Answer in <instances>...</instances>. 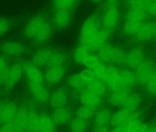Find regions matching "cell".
<instances>
[{
    "label": "cell",
    "mask_w": 156,
    "mask_h": 132,
    "mask_svg": "<svg viewBox=\"0 0 156 132\" xmlns=\"http://www.w3.org/2000/svg\"><path fill=\"white\" fill-rule=\"evenodd\" d=\"M25 34L27 37L34 39L38 42H42L48 37L49 29L41 19L34 18L27 26Z\"/></svg>",
    "instance_id": "1"
},
{
    "label": "cell",
    "mask_w": 156,
    "mask_h": 132,
    "mask_svg": "<svg viewBox=\"0 0 156 132\" xmlns=\"http://www.w3.org/2000/svg\"><path fill=\"white\" fill-rule=\"evenodd\" d=\"M23 68L19 63H15L9 67L4 86L7 90H11L22 77Z\"/></svg>",
    "instance_id": "2"
},
{
    "label": "cell",
    "mask_w": 156,
    "mask_h": 132,
    "mask_svg": "<svg viewBox=\"0 0 156 132\" xmlns=\"http://www.w3.org/2000/svg\"><path fill=\"white\" fill-rule=\"evenodd\" d=\"M98 33L97 27L93 21L85 23L82 31V41L84 47L90 48Z\"/></svg>",
    "instance_id": "3"
},
{
    "label": "cell",
    "mask_w": 156,
    "mask_h": 132,
    "mask_svg": "<svg viewBox=\"0 0 156 132\" xmlns=\"http://www.w3.org/2000/svg\"><path fill=\"white\" fill-rule=\"evenodd\" d=\"M100 51L101 58L105 61L120 62L125 60L126 57L123 52L119 49L112 48L108 46H101Z\"/></svg>",
    "instance_id": "4"
},
{
    "label": "cell",
    "mask_w": 156,
    "mask_h": 132,
    "mask_svg": "<svg viewBox=\"0 0 156 132\" xmlns=\"http://www.w3.org/2000/svg\"><path fill=\"white\" fill-rule=\"evenodd\" d=\"M154 71V66L151 62L144 61L136 67V76L137 81L141 84H146Z\"/></svg>",
    "instance_id": "5"
},
{
    "label": "cell",
    "mask_w": 156,
    "mask_h": 132,
    "mask_svg": "<svg viewBox=\"0 0 156 132\" xmlns=\"http://www.w3.org/2000/svg\"><path fill=\"white\" fill-rule=\"evenodd\" d=\"M136 35L138 39L142 41L152 39L156 35V24L152 22L141 24Z\"/></svg>",
    "instance_id": "6"
},
{
    "label": "cell",
    "mask_w": 156,
    "mask_h": 132,
    "mask_svg": "<svg viewBox=\"0 0 156 132\" xmlns=\"http://www.w3.org/2000/svg\"><path fill=\"white\" fill-rule=\"evenodd\" d=\"M2 50L5 55L17 57L23 55L25 52L24 47L20 43L15 41H7L3 44Z\"/></svg>",
    "instance_id": "7"
},
{
    "label": "cell",
    "mask_w": 156,
    "mask_h": 132,
    "mask_svg": "<svg viewBox=\"0 0 156 132\" xmlns=\"http://www.w3.org/2000/svg\"><path fill=\"white\" fill-rule=\"evenodd\" d=\"M17 112V106L15 104L13 103H7L3 106L0 121L5 124L12 122Z\"/></svg>",
    "instance_id": "8"
},
{
    "label": "cell",
    "mask_w": 156,
    "mask_h": 132,
    "mask_svg": "<svg viewBox=\"0 0 156 132\" xmlns=\"http://www.w3.org/2000/svg\"><path fill=\"white\" fill-rule=\"evenodd\" d=\"M132 115V111L124 108L114 115L112 119V123L117 128L123 127L129 121Z\"/></svg>",
    "instance_id": "9"
},
{
    "label": "cell",
    "mask_w": 156,
    "mask_h": 132,
    "mask_svg": "<svg viewBox=\"0 0 156 132\" xmlns=\"http://www.w3.org/2000/svg\"><path fill=\"white\" fill-rule=\"evenodd\" d=\"M105 80L106 81L109 87L114 90L122 86L120 79V73L115 68L113 67L107 68V73Z\"/></svg>",
    "instance_id": "10"
},
{
    "label": "cell",
    "mask_w": 156,
    "mask_h": 132,
    "mask_svg": "<svg viewBox=\"0 0 156 132\" xmlns=\"http://www.w3.org/2000/svg\"><path fill=\"white\" fill-rule=\"evenodd\" d=\"M114 90L111 98L112 103L115 106H123L129 95L127 88L122 86Z\"/></svg>",
    "instance_id": "11"
},
{
    "label": "cell",
    "mask_w": 156,
    "mask_h": 132,
    "mask_svg": "<svg viewBox=\"0 0 156 132\" xmlns=\"http://www.w3.org/2000/svg\"><path fill=\"white\" fill-rule=\"evenodd\" d=\"M29 116L23 111H17L12 121L15 131H22L28 128Z\"/></svg>",
    "instance_id": "12"
},
{
    "label": "cell",
    "mask_w": 156,
    "mask_h": 132,
    "mask_svg": "<svg viewBox=\"0 0 156 132\" xmlns=\"http://www.w3.org/2000/svg\"><path fill=\"white\" fill-rule=\"evenodd\" d=\"M144 55L143 51L139 49L133 50L127 56L125 60L129 66L136 67L144 61Z\"/></svg>",
    "instance_id": "13"
},
{
    "label": "cell",
    "mask_w": 156,
    "mask_h": 132,
    "mask_svg": "<svg viewBox=\"0 0 156 132\" xmlns=\"http://www.w3.org/2000/svg\"><path fill=\"white\" fill-rule=\"evenodd\" d=\"M23 70L30 82L41 83L43 80L42 73L34 65L27 64L24 66Z\"/></svg>",
    "instance_id": "14"
},
{
    "label": "cell",
    "mask_w": 156,
    "mask_h": 132,
    "mask_svg": "<svg viewBox=\"0 0 156 132\" xmlns=\"http://www.w3.org/2000/svg\"><path fill=\"white\" fill-rule=\"evenodd\" d=\"M81 99L84 105L91 107L97 106L100 101L99 96L89 90L82 94Z\"/></svg>",
    "instance_id": "15"
},
{
    "label": "cell",
    "mask_w": 156,
    "mask_h": 132,
    "mask_svg": "<svg viewBox=\"0 0 156 132\" xmlns=\"http://www.w3.org/2000/svg\"><path fill=\"white\" fill-rule=\"evenodd\" d=\"M30 89L34 96L40 101L46 100L48 93L44 88L40 85V83L30 82Z\"/></svg>",
    "instance_id": "16"
},
{
    "label": "cell",
    "mask_w": 156,
    "mask_h": 132,
    "mask_svg": "<svg viewBox=\"0 0 156 132\" xmlns=\"http://www.w3.org/2000/svg\"><path fill=\"white\" fill-rule=\"evenodd\" d=\"M52 53L47 50H43L37 52L33 57V62L36 66H42L49 61Z\"/></svg>",
    "instance_id": "17"
},
{
    "label": "cell",
    "mask_w": 156,
    "mask_h": 132,
    "mask_svg": "<svg viewBox=\"0 0 156 132\" xmlns=\"http://www.w3.org/2000/svg\"><path fill=\"white\" fill-rule=\"evenodd\" d=\"M54 129V123L53 121L46 117L37 118L36 131H52Z\"/></svg>",
    "instance_id": "18"
},
{
    "label": "cell",
    "mask_w": 156,
    "mask_h": 132,
    "mask_svg": "<svg viewBox=\"0 0 156 132\" xmlns=\"http://www.w3.org/2000/svg\"><path fill=\"white\" fill-rule=\"evenodd\" d=\"M120 79L122 86L126 88L133 85L137 81L136 74L130 71L120 73Z\"/></svg>",
    "instance_id": "19"
},
{
    "label": "cell",
    "mask_w": 156,
    "mask_h": 132,
    "mask_svg": "<svg viewBox=\"0 0 156 132\" xmlns=\"http://www.w3.org/2000/svg\"><path fill=\"white\" fill-rule=\"evenodd\" d=\"M142 102V98L137 94L129 95L123 106L125 108L133 111L139 107Z\"/></svg>",
    "instance_id": "20"
},
{
    "label": "cell",
    "mask_w": 156,
    "mask_h": 132,
    "mask_svg": "<svg viewBox=\"0 0 156 132\" xmlns=\"http://www.w3.org/2000/svg\"><path fill=\"white\" fill-rule=\"evenodd\" d=\"M67 96L63 90H59L55 92L51 99L52 106L55 108L62 107L66 102Z\"/></svg>",
    "instance_id": "21"
},
{
    "label": "cell",
    "mask_w": 156,
    "mask_h": 132,
    "mask_svg": "<svg viewBox=\"0 0 156 132\" xmlns=\"http://www.w3.org/2000/svg\"><path fill=\"white\" fill-rule=\"evenodd\" d=\"M64 74V70L60 66L53 67L48 71L46 77L50 83H56L62 78Z\"/></svg>",
    "instance_id": "22"
},
{
    "label": "cell",
    "mask_w": 156,
    "mask_h": 132,
    "mask_svg": "<svg viewBox=\"0 0 156 132\" xmlns=\"http://www.w3.org/2000/svg\"><path fill=\"white\" fill-rule=\"evenodd\" d=\"M118 14L117 10L114 8L109 10L104 19V25L107 28L113 27L117 23Z\"/></svg>",
    "instance_id": "23"
},
{
    "label": "cell",
    "mask_w": 156,
    "mask_h": 132,
    "mask_svg": "<svg viewBox=\"0 0 156 132\" xmlns=\"http://www.w3.org/2000/svg\"><path fill=\"white\" fill-rule=\"evenodd\" d=\"M89 90L98 96L103 94L105 89L103 83L99 78L96 77L94 80L87 84Z\"/></svg>",
    "instance_id": "24"
},
{
    "label": "cell",
    "mask_w": 156,
    "mask_h": 132,
    "mask_svg": "<svg viewBox=\"0 0 156 132\" xmlns=\"http://www.w3.org/2000/svg\"><path fill=\"white\" fill-rule=\"evenodd\" d=\"M69 118V113L67 110L62 107L57 108L53 114L54 122L57 124H62L67 121Z\"/></svg>",
    "instance_id": "25"
},
{
    "label": "cell",
    "mask_w": 156,
    "mask_h": 132,
    "mask_svg": "<svg viewBox=\"0 0 156 132\" xmlns=\"http://www.w3.org/2000/svg\"><path fill=\"white\" fill-rule=\"evenodd\" d=\"M9 67L6 58L0 56V84L4 85Z\"/></svg>",
    "instance_id": "26"
},
{
    "label": "cell",
    "mask_w": 156,
    "mask_h": 132,
    "mask_svg": "<svg viewBox=\"0 0 156 132\" xmlns=\"http://www.w3.org/2000/svg\"><path fill=\"white\" fill-rule=\"evenodd\" d=\"M144 10L132 8L128 15V20L141 23L145 17Z\"/></svg>",
    "instance_id": "27"
},
{
    "label": "cell",
    "mask_w": 156,
    "mask_h": 132,
    "mask_svg": "<svg viewBox=\"0 0 156 132\" xmlns=\"http://www.w3.org/2000/svg\"><path fill=\"white\" fill-rule=\"evenodd\" d=\"M110 119V112L106 110H103L97 113L95 121L98 125H105L109 121Z\"/></svg>",
    "instance_id": "28"
},
{
    "label": "cell",
    "mask_w": 156,
    "mask_h": 132,
    "mask_svg": "<svg viewBox=\"0 0 156 132\" xmlns=\"http://www.w3.org/2000/svg\"><path fill=\"white\" fill-rule=\"evenodd\" d=\"M142 23L128 20L125 26V30L129 35L136 34Z\"/></svg>",
    "instance_id": "29"
},
{
    "label": "cell",
    "mask_w": 156,
    "mask_h": 132,
    "mask_svg": "<svg viewBox=\"0 0 156 132\" xmlns=\"http://www.w3.org/2000/svg\"><path fill=\"white\" fill-rule=\"evenodd\" d=\"M64 61V57L60 53L52 54L48 63L51 67H58L61 66Z\"/></svg>",
    "instance_id": "30"
},
{
    "label": "cell",
    "mask_w": 156,
    "mask_h": 132,
    "mask_svg": "<svg viewBox=\"0 0 156 132\" xmlns=\"http://www.w3.org/2000/svg\"><path fill=\"white\" fill-rule=\"evenodd\" d=\"M89 55L87 48L84 46L78 49L75 54V58L78 62L83 63Z\"/></svg>",
    "instance_id": "31"
},
{
    "label": "cell",
    "mask_w": 156,
    "mask_h": 132,
    "mask_svg": "<svg viewBox=\"0 0 156 132\" xmlns=\"http://www.w3.org/2000/svg\"><path fill=\"white\" fill-rule=\"evenodd\" d=\"M107 68L101 63L99 62L93 69V72L97 78L102 80H105L107 73Z\"/></svg>",
    "instance_id": "32"
},
{
    "label": "cell",
    "mask_w": 156,
    "mask_h": 132,
    "mask_svg": "<svg viewBox=\"0 0 156 132\" xmlns=\"http://www.w3.org/2000/svg\"><path fill=\"white\" fill-rule=\"evenodd\" d=\"M148 92L152 95H156V71H154L146 83Z\"/></svg>",
    "instance_id": "33"
},
{
    "label": "cell",
    "mask_w": 156,
    "mask_h": 132,
    "mask_svg": "<svg viewBox=\"0 0 156 132\" xmlns=\"http://www.w3.org/2000/svg\"><path fill=\"white\" fill-rule=\"evenodd\" d=\"M93 107L89 106H84L82 107L78 111V115L80 119H89L92 115L93 111Z\"/></svg>",
    "instance_id": "34"
},
{
    "label": "cell",
    "mask_w": 156,
    "mask_h": 132,
    "mask_svg": "<svg viewBox=\"0 0 156 132\" xmlns=\"http://www.w3.org/2000/svg\"><path fill=\"white\" fill-rule=\"evenodd\" d=\"M83 83L88 84L96 78V77L93 71L89 69L84 70L80 74Z\"/></svg>",
    "instance_id": "35"
},
{
    "label": "cell",
    "mask_w": 156,
    "mask_h": 132,
    "mask_svg": "<svg viewBox=\"0 0 156 132\" xmlns=\"http://www.w3.org/2000/svg\"><path fill=\"white\" fill-rule=\"evenodd\" d=\"M86 127V123L83 120L79 119L73 121L71 124V129L73 131L82 132L85 130Z\"/></svg>",
    "instance_id": "36"
},
{
    "label": "cell",
    "mask_w": 156,
    "mask_h": 132,
    "mask_svg": "<svg viewBox=\"0 0 156 132\" xmlns=\"http://www.w3.org/2000/svg\"><path fill=\"white\" fill-rule=\"evenodd\" d=\"M147 0H130V4L132 8L146 10L149 5Z\"/></svg>",
    "instance_id": "37"
},
{
    "label": "cell",
    "mask_w": 156,
    "mask_h": 132,
    "mask_svg": "<svg viewBox=\"0 0 156 132\" xmlns=\"http://www.w3.org/2000/svg\"><path fill=\"white\" fill-rule=\"evenodd\" d=\"M100 62L98 58L93 55H90L85 60L83 64L91 69H93Z\"/></svg>",
    "instance_id": "38"
},
{
    "label": "cell",
    "mask_w": 156,
    "mask_h": 132,
    "mask_svg": "<svg viewBox=\"0 0 156 132\" xmlns=\"http://www.w3.org/2000/svg\"><path fill=\"white\" fill-rule=\"evenodd\" d=\"M69 82L70 85L75 88H80L84 84L80 75H76L71 77Z\"/></svg>",
    "instance_id": "39"
},
{
    "label": "cell",
    "mask_w": 156,
    "mask_h": 132,
    "mask_svg": "<svg viewBox=\"0 0 156 132\" xmlns=\"http://www.w3.org/2000/svg\"><path fill=\"white\" fill-rule=\"evenodd\" d=\"M56 22L58 25L63 26L66 25L68 21L67 14L65 12H60L56 16Z\"/></svg>",
    "instance_id": "40"
},
{
    "label": "cell",
    "mask_w": 156,
    "mask_h": 132,
    "mask_svg": "<svg viewBox=\"0 0 156 132\" xmlns=\"http://www.w3.org/2000/svg\"><path fill=\"white\" fill-rule=\"evenodd\" d=\"M10 23L5 18H0V36L4 35L9 30Z\"/></svg>",
    "instance_id": "41"
},
{
    "label": "cell",
    "mask_w": 156,
    "mask_h": 132,
    "mask_svg": "<svg viewBox=\"0 0 156 132\" xmlns=\"http://www.w3.org/2000/svg\"><path fill=\"white\" fill-rule=\"evenodd\" d=\"M74 0H57L58 6L61 7H66L69 6Z\"/></svg>",
    "instance_id": "42"
},
{
    "label": "cell",
    "mask_w": 156,
    "mask_h": 132,
    "mask_svg": "<svg viewBox=\"0 0 156 132\" xmlns=\"http://www.w3.org/2000/svg\"><path fill=\"white\" fill-rule=\"evenodd\" d=\"M146 10L150 14L156 16V2L149 4Z\"/></svg>",
    "instance_id": "43"
},
{
    "label": "cell",
    "mask_w": 156,
    "mask_h": 132,
    "mask_svg": "<svg viewBox=\"0 0 156 132\" xmlns=\"http://www.w3.org/2000/svg\"><path fill=\"white\" fill-rule=\"evenodd\" d=\"M94 131L96 132H105L107 131V128L105 125H98L94 128Z\"/></svg>",
    "instance_id": "44"
},
{
    "label": "cell",
    "mask_w": 156,
    "mask_h": 132,
    "mask_svg": "<svg viewBox=\"0 0 156 132\" xmlns=\"http://www.w3.org/2000/svg\"><path fill=\"white\" fill-rule=\"evenodd\" d=\"M147 1L149 3V4L151 3L156 2V0H147Z\"/></svg>",
    "instance_id": "45"
},
{
    "label": "cell",
    "mask_w": 156,
    "mask_h": 132,
    "mask_svg": "<svg viewBox=\"0 0 156 132\" xmlns=\"http://www.w3.org/2000/svg\"><path fill=\"white\" fill-rule=\"evenodd\" d=\"M2 106H0V117H1V112H2Z\"/></svg>",
    "instance_id": "46"
},
{
    "label": "cell",
    "mask_w": 156,
    "mask_h": 132,
    "mask_svg": "<svg viewBox=\"0 0 156 132\" xmlns=\"http://www.w3.org/2000/svg\"><path fill=\"white\" fill-rule=\"evenodd\" d=\"M93 1H100V0H93Z\"/></svg>",
    "instance_id": "47"
}]
</instances>
